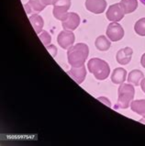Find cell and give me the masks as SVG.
<instances>
[{
    "instance_id": "cell-3",
    "label": "cell",
    "mask_w": 145,
    "mask_h": 146,
    "mask_svg": "<svg viewBox=\"0 0 145 146\" xmlns=\"http://www.w3.org/2000/svg\"><path fill=\"white\" fill-rule=\"evenodd\" d=\"M118 102L115 108H121V110H126L130 106L131 102L133 101L135 89L133 85L131 84H125L123 83L119 86L118 89Z\"/></svg>"
},
{
    "instance_id": "cell-11",
    "label": "cell",
    "mask_w": 145,
    "mask_h": 146,
    "mask_svg": "<svg viewBox=\"0 0 145 146\" xmlns=\"http://www.w3.org/2000/svg\"><path fill=\"white\" fill-rule=\"evenodd\" d=\"M67 74L71 76L77 84H82L86 77V69L85 64L79 67H72L71 70L67 71Z\"/></svg>"
},
{
    "instance_id": "cell-6",
    "label": "cell",
    "mask_w": 145,
    "mask_h": 146,
    "mask_svg": "<svg viewBox=\"0 0 145 146\" xmlns=\"http://www.w3.org/2000/svg\"><path fill=\"white\" fill-rule=\"evenodd\" d=\"M107 36L111 41H119L124 37V30L122 26L117 22H111L106 31Z\"/></svg>"
},
{
    "instance_id": "cell-13",
    "label": "cell",
    "mask_w": 145,
    "mask_h": 146,
    "mask_svg": "<svg viewBox=\"0 0 145 146\" xmlns=\"http://www.w3.org/2000/svg\"><path fill=\"white\" fill-rule=\"evenodd\" d=\"M127 71L122 67L115 68L111 74V81L115 85H121L127 79Z\"/></svg>"
},
{
    "instance_id": "cell-14",
    "label": "cell",
    "mask_w": 145,
    "mask_h": 146,
    "mask_svg": "<svg viewBox=\"0 0 145 146\" xmlns=\"http://www.w3.org/2000/svg\"><path fill=\"white\" fill-rule=\"evenodd\" d=\"M28 19H30V22L31 23L35 32L37 34H40L43 31V26H44V20L42 19V17L38 14H32L31 16H30Z\"/></svg>"
},
{
    "instance_id": "cell-16",
    "label": "cell",
    "mask_w": 145,
    "mask_h": 146,
    "mask_svg": "<svg viewBox=\"0 0 145 146\" xmlns=\"http://www.w3.org/2000/svg\"><path fill=\"white\" fill-rule=\"evenodd\" d=\"M95 45H96V47H97V49L98 50V51L106 52L110 48L111 42H110V40L109 38H107V37L104 36V35H101V36L97 37V38L96 39Z\"/></svg>"
},
{
    "instance_id": "cell-5",
    "label": "cell",
    "mask_w": 145,
    "mask_h": 146,
    "mask_svg": "<svg viewBox=\"0 0 145 146\" xmlns=\"http://www.w3.org/2000/svg\"><path fill=\"white\" fill-rule=\"evenodd\" d=\"M124 16H125V11H124L123 7H121V3H116L109 6L106 13L107 20H109L111 22L121 21V19H123Z\"/></svg>"
},
{
    "instance_id": "cell-8",
    "label": "cell",
    "mask_w": 145,
    "mask_h": 146,
    "mask_svg": "<svg viewBox=\"0 0 145 146\" xmlns=\"http://www.w3.org/2000/svg\"><path fill=\"white\" fill-rule=\"evenodd\" d=\"M80 24V17L75 12H69L65 20L62 21V27L65 31H73L78 28Z\"/></svg>"
},
{
    "instance_id": "cell-1",
    "label": "cell",
    "mask_w": 145,
    "mask_h": 146,
    "mask_svg": "<svg viewBox=\"0 0 145 146\" xmlns=\"http://www.w3.org/2000/svg\"><path fill=\"white\" fill-rule=\"evenodd\" d=\"M89 54V48L85 43H77L67 50V59L72 67H79L85 64Z\"/></svg>"
},
{
    "instance_id": "cell-4",
    "label": "cell",
    "mask_w": 145,
    "mask_h": 146,
    "mask_svg": "<svg viewBox=\"0 0 145 146\" xmlns=\"http://www.w3.org/2000/svg\"><path fill=\"white\" fill-rule=\"evenodd\" d=\"M71 0H53V17L60 21H64L67 18L69 13L68 10L71 7Z\"/></svg>"
},
{
    "instance_id": "cell-9",
    "label": "cell",
    "mask_w": 145,
    "mask_h": 146,
    "mask_svg": "<svg viewBox=\"0 0 145 146\" xmlns=\"http://www.w3.org/2000/svg\"><path fill=\"white\" fill-rule=\"evenodd\" d=\"M85 8L94 14H101L107 8L106 0H85Z\"/></svg>"
},
{
    "instance_id": "cell-23",
    "label": "cell",
    "mask_w": 145,
    "mask_h": 146,
    "mask_svg": "<svg viewBox=\"0 0 145 146\" xmlns=\"http://www.w3.org/2000/svg\"><path fill=\"white\" fill-rule=\"evenodd\" d=\"M41 1H42V3L46 6L52 5V3H53V0H41Z\"/></svg>"
},
{
    "instance_id": "cell-24",
    "label": "cell",
    "mask_w": 145,
    "mask_h": 146,
    "mask_svg": "<svg viewBox=\"0 0 145 146\" xmlns=\"http://www.w3.org/2000/svg\"><path fill=\"white\" fill-rule=\"evenodd\" d=\"M140 64L142 65V67L145 68V52L142 54V58H140Z\"/></svg>"
},
{
    "instance_id": "cell-17",
    "label": "cell",
    "mask_w": 145,
    "mask_h": 146,
    "mask_svg": "<svg viewBox=\"0 0 145 146\" xmlns=\"http://www.w3.org/2000/svg\"><path fill=\"white\" fill-rule=\"evenodd\" d=\"M131 110L142 117H145V99L133 100L130 104Z\"/></svg>"
},
{
    "instance_id": "cell-2",
    "label": "cell",
    "mask_w": 145,
    "mask_h": 146,
    "mask_svg": "<svg viewBox=\"0 0 145 146\" xmlns=\"http://www.w3.org/2000/svg\"><path fill=\"white\" fill-rule=\"evenodd\" d=\"M87 68L91 74L97 80H105L110 74V67L109 64L99 58H92L87 62Z\"/></svg>"
},
{
    "instance_id": "cell-7",
    "label": "cell",
    "mask_w": 145,
    "mask_h": 146,
    "mask_svg": "<svg viewBox=\"0 0 145 146\" xmlns=\"http://www.w3.org/2000/svg\"><path fill=\"white\" fill-rule=\"evenodd\" d=\"M74 40H75V36L73 31H62L57 37L58 44L64 50H68L70 47H72L74 43Z\"/></svg>"
},
{
    "instance_id": "cell-12",
    "label": "cell",
    "mask_w": 145,
    "mask_h": 146,
    "mask_svg": "<svg viewBox=\"0 0 145 146\" xmlns=\"http://www.w3.org/2000/svg\"><path fill=\"white\" fill-rule=\"evenodd\" d=\"M132 54H133V50L130 47H125L123 49H121L117 52L116 59H117V62L119 64L126 65L131 61Z\"/></svg>"
},
{
    "instance_id": "cell-27",
    "label": "cell",
    "mask_w": 145,
    "mask_h": 146,
    "mask_svg": "<svg viewBox=\"0 0 145 146\" xmlns=\"http://www.w3.org/2000/svg\"><path fill=\"white\" fill-rule=\"evenodd\" d=\"M139 1H140V2H142V5H144V6H145V0H139Z\"/></svg>"
},
{
    "instance_id": "cell-15",
    "label": "cell",
    "mask_w": 145,
    "mask_h": 146,
    "mask_svg": "<svg viewBox=\"0 0 145 146\" xmlns=\"http://www.w3.org/2000/svg\"><path fill=\"white\" fill-rule=\"evenodd\" d=\"M144 78V74L140 70L138 69H135V70H132L130 72V74H128V82L130 84L133 85L135 86H138L140 85V82Z\"/></svg>"
},
{
    "instance_id": "cell-22",
    "label": "cell",
    "mask_w": 145,
    "mask_h": 146,
    "mask_svg": "<svg viewBox=\"0 0 145 146\" xmlns=\"http://www.w3.org/2000/svg\"><path fill=\"white\" fill-rule=\"evenodd\" d=\"M97 100H99L100 102H102L103 104H105L106 106H107V107H109V108H111L112 106H111V102H110V100L107 98H106V97H100V98H97Z\"/></svg>"
},
{
    "instance_id": "cell-10",
    "label": "cell",
    "mask_w": 145,
    "mask_h": 146,
    "mask_svg": "<svg viewBox=\"0 0 145 146\" xmlns=\"http://www.w3.org/2000/svg\"><path fill=\"white\" fill-rule=\"evenodd\" d=\"M23 6L26 13L28 15L38 14L47 7L46 5H44L41 0H30Z\"/></svg>"
},
{
    "instance_id": "cell-18",
    "label": "cell",
    "mask_w": 145,
    "mask_h": 146,
    "mask_svg": "<svg viewBox=\"0 0 145 146\" xmlns=\"http://www.w3.org/2000/svg\"><path fill=\"white\" fill-rule=\"evenodd\" d=\"M121 5L123 7L125 14H130L134 12L138 7V1L137 0H121Z\"/></svg>"
},
{
    "instance_id": "cell-20",
    "label": "cell",
    "mask_w": 145,
    "mask_h": 146,
    "mask_svg": "<svg viewBox=\"0 0 145 146\" xmlns=\"http://www.w3.org/2000/svg\"><path fill=\"white\" fill-rule=\"evenodd\" d=\"M39 38L41 40V42H42L46 47L49 46L52 42V36H51V34H49V32H47L46 31H41L39 34Z\"/></svg>"
},
{
    "instance_id": "cell-19",
    "label": "cell",
    "mask_w": 145,
    "mask_h": 146,
    "mask_svg": "<svg viewBox=\"0 0 145 146\" xmlns=\"http://www.w3.org/2000/svg\"><path fill=\"white\" fill-rule=\"evenodd\" d=\"M134 31L140 36H145V18H142L134 25Z\"/></svg>"
},
{
    "instance_id": "cell-21",
    "label": "cell",
    "mask_w": 145,
    "mask_h": 146,
    "mask_svg": "<svg viewBox=\"0 0 145 146\" xmlns=\"http://www.w3.org/2000/svg\"><path fill=\"white\" fill-rule=\"evenodd\" d=\"M46 48H47V50L49 51V52L51 53V55L53 58H55L56 55H57V48H56V46H54L53 44H50L49 46H47Z\"/></svg>"
},
{
    "instance_id": "cell-25",
    "label": "cell",
    "mask_w": 145,
    "mask_h": 146,
    "mask_svg": "<svg viewBox=\"0 0 145 146\" xmlns=\"http://www.w3.org/2000/svg\"><path fill=\"white\" fill-rule=\"evenodd\" d=\"M140 87H142V90L145 93V78H143L142 82H140Z\"/></svg>"
},
{
    "instance_id": "cell-26",
    "label": "cell",
    "mask_w": 145,
    "mask_h": 146,
    "mask_svg": "<svg viewBox=\"0 0 145 146\" xmlns=\"http://www.w3.org/2000/svg\"><path fill=\"white\" fill-rule=\"evenodd\" d=\"M139 121H140V123H144V124H145V117H142V119H140Z\"/></svg>"
}]
</instances>
